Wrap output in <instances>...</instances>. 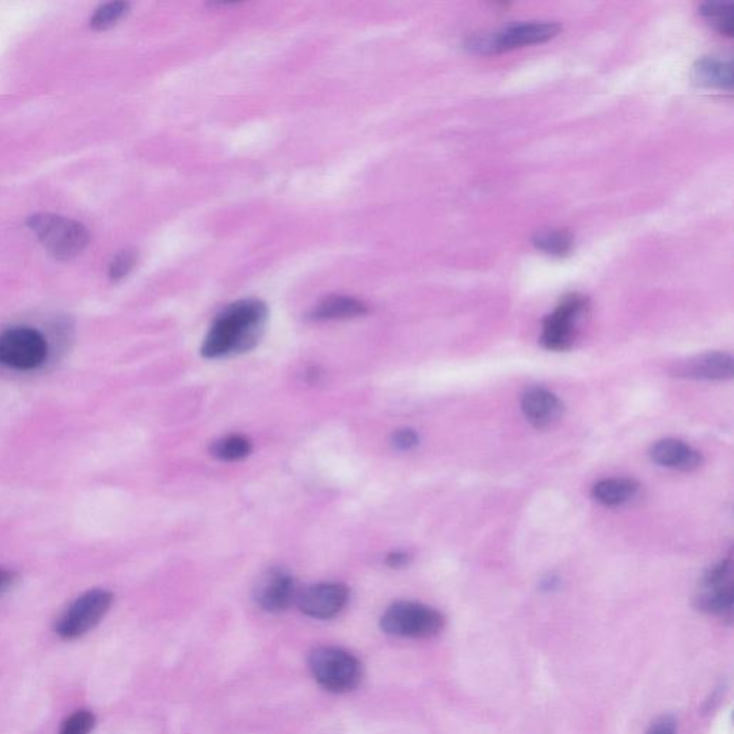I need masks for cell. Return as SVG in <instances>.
I'll use <instances>...</instances> for the list:
<instances>
[{"mask_svg": "<svg viewBox=\"0 0 734 734\" xmlns=\"http://www.w3.org/2000/svg\"><path fill=\"white\" fill-rule=\"evenodd\" d=\"M269 310L256 299L240 300L227 306L211 324L201 355L206 359L241 355L259 345Z\"/></svg>", "mask_w": 734, "mask_h": 734, "instance_id": "cell-1", "label": "cell"}, {"mask_svg": "<svg viewBox=\"0 0 734 734\" xmlns=\"http://www.w3.org/2000/svg\"><path fill=\"white\" fill-rule=\"evenodd\" d=\"M28 227L56 260L75 259L89 244L87 228L71 218L35 214L29 218Z\"/></svg>", "mask_w": 734, "mask_h": 734, "instance_id": "cell-3", "label": "cell"}, {"mask_svg": "<svg viewBox=\"0 0 734 734\" xmlns=\"http://www.w3.org/2000/svg\"><path fill=\"white\" fill-rule=\"evenodd\" d=\"M48 357L45 336L31 327H12L0 333V365L16 370H33Z\"/></svg>", "mask_w": 734, "mask_h": 734, "instance_id": "cell-8", "label": "cell"}, {"mask_svg": "<svg viewBox=\"0 0 734 734\" xmlns=\"http://www.w3.org/2000/svg\"><path fill=\"white\" fill-rule=\"evenodd\" d=\"M380 626L390 636L432 638L445 627V617L428 605L399 601L383 613Z\"/></svg>", "mask_w": 734, "mask_h": 734, "instance_id": "cell-5", "label": "cell"}, {"mask_svg": "<svg viewBox=\"0 0 734 734\" xmlns=\"http://www.w3.org/2000/svg\"><path fill=\"white\" fill-rule=\"evenodd\" d=\"M137 259V251L135 250L128 249L119 251L117 256L114 257V260L111 261V266H109V277H111V280L119 281L125 279L131 273V270L134 269L135 264H137Z\"/></svg>", "mask_w": 734, "mask_h": 734, "instance_id": "cell-22", "label": "cell"}, {"mask_svg": "<svg viewBox=\"0 0 734 734\" xmlns=\"http://www.w3.org/2000/svg\"><path fill=\"white\" fill-rule=\"evenodd\" d=\"M694 84L703 88L733 89V64L732 61L706 56L699 59L693 68Z\"/></svg>", "mask_w": 734, "mask_h": 734, "instance_id": "cell-15", "label": "cell"}, {"mask_svg": "<svg viewBox=\"0 0 734 734\" xmlns=\"http://www.w3.org/2000/svg\"><path fill=\"white\" fill-rule=\"evenodd\" d=\"M95 726L94 713L89 710H79L72 714L62 726L61 734H89Z\"/></svg>", "mask_w": 734, "mask_h": 734, "instance_id": "cell-23", "label": "cell"}, {"mask_svg": "<svg viewBox=\"0 0 734 734\" xmlns=\"http://www.w3.org/2000/svg\"><path fill=\"white\" fill-rule=\"evenodd\" d=\"M532 244L548 256L567 257L573 253L574 237L567 230H544L532 237Z\"/></svg>", "mask_w": 734, "mask_h": 734, "instance_id": "cell-19", "label": "cell"}, {"mask_svg": "<svg viewBox=\"0 0 734 734\" xmlns=\"http://www.w3.org/2000/svg\"><path fill=\"white\" fill-rule=\"evenodd\" d=\"M587 309L588 299L583 294L565 296L542 323L541 345L552 352L571 349L577 336V324Z\"/></svg>", "mask_w": 734, "mask_h": 734, "instance_id": "cell-7", "label": "cell"}, {"mask_svg": "<svg viewBox=\"0 0 734 734\" xmlns=\"http://www.w3.org/2000/svg\"><path fill=\"white\" fill-rule=\"evenodd\" d=\"M650 458L657 465L676 471L690 472L703 464L702 454L677 439H661L650 449Z\"/></svg>", "mask_w": 734, "mask_h": 734, "instance_id": "cell-14", "label": "cell"}, {"mask_svg": "<svg viewBox=\"0 0 734 734\" xmlns=\"http://www.w3.org/2000/svg\"><path fill=\"white\" fill-rule=\"evenodd\" d=\"M349 601V588L339 583H322L299 591L296 604L307 617L329 620L342 613Z\"/></svg>", "mask_w": 734, "mask_h": 734, "instance_id": "cell-10", "label": "cell"}, {"mask_svg": "<svg viewBox=\"0 0 734 734\" xmlns=\"http://www.w3.org/2000/svg\"><path fill=\"white\" fill-rule=\"evenodd\" d=\"M700 15L720 35L733 36L734 3L732 0H712V2L703 3L700 6Z\"/></svg>", "mask_w": 734, "mask_h": 734, "instance_id": "cell-18", "label": "cell"}, {"mask_svg": "<svg viewBox=\"0 0 734 734\" xmlns=\"http://www.w3.org/2000/svg\"><path fill=\"white\" fill-rule=\"evenodd\" d=\"M561 32L555 22H518L499 31L481 33L466 41V49L476 55H498L524 46L545 44Z\"/></svg>", "mask_w": 734, "mask_h": 734, "instance_id": "cell-2", "label": "cell"}, {"mask_svg": "<svg viewBox=\"0 0 734 734\" xmlns=\"http://www.w3.org/2000/svg\"><path fill=\"white\" fill-rule=\"evenodd\" d=\"M521 409L531 425L545 429L560 421L564 413V403L550 390L537 386L522 395Z\"/></svg>", "mask_w": 734, "mask_h": 734, "instance_id": "cell-13", "label": "cell"}, {"mask_svg": "<svg viewBox=\"0 0 734 734\" xmlns=\"http://www.w3.org/2000/svg\"><path fill=\"white\" fill-rule=\"evenodd\" d=\"M16 573L8 568L0 567V595L5 594L6 591L11 590L13 584L16 583Z\"/></svg>", "mask_w": 734, "mask_h": 734, "instance_id": "cell-26", "label": "cell"}, {"mask_svg": "<svg viewBox=\"0 0 734 734\" xmlns=\"http://www.w3.org/2000/svg\"><path fill=\"white\" fill-rule=\"evenodd\" d=\"M256 601L269 613H281L296 603L299 588L296 580L283 568H273L261 577L256 587Z\"/></svg>", "mask_w": 734, "mask_h": 734, "instance_id": "cell-11", "label": "cell"}, {"mask_svg": "<svg viewBox=\"0 0 734 734\" xmlns=\"http://www.w3.org/2000/svg\"><path fill=\"white\" fill-rule=\"evenodd\" d=\"M114 595L107 590L88 591L69 605L56 623V634L64 640H76L98 626L111 608Z\"/></svg>", "mask_w": 734, "mask_h": 734, "instance_id": "cell-6", "label": "cell"}, {"mask_svg": "<svg viewBox=\"0 0 734 734\" xmlns=\"http://www.w3.org/2000/svg\"><path fill=\"white\" fill-rule=\"evenodd\" d=\"M309 666L314 680L332 693H350L363 679L360 661L342 648H317L310 654Z\"/></svg>", "mask_w": 734, "mask_h": 734, "instance_id": "cell-4", "label": "cell"}, {"mask_svg": "<svg viewBox=\"0 0 734 734\" xmlns=\"http://www.w3.org/2000/svg\"><path fill=\"white\" fill-rule=\"evenodd\" d=\"M409 561H411V557H409L408 554H405V552H392V554H389L388 558H386V564L392 568L406 567V565L409 564Z\"/></svg>", "mask_w": 734, "mask_h": 734, "instance_id": "cell-27", "label": "cell"}, {"mask_svg": "<svg viewBox=\"0 0 734 734\" xmlns=\"http://www.w3.org/2000/svg\"><path fill=\"white\" fill-rule=\"evenodd\" d=\"M250 439L241 435H228L211 445V455L224 462L243 461L251 454Z\"/></svg>", "mask_w": 734, "mask_h": 734, "instance_id": "cell-20", "label": "cell"}, {"mask_svg": "<svg viewBox=\"0 0 734 734\" xmlns=\"http://www.w3.org/2000/svg\"><path fill=\"white\" fill-rule=\"evenodd\" d=\"M128 9H130V5L125 2H111L107 3V5L99 6L94 15H92L91 28H94L95 31H107V29H111L112 26L117 25L124 18Z\"/></svg>", "mask_w": 734, "mask_h": 734, "instance_id": "cell-21", "label": "cell"}, {"mask_svg": "<svg viewBox=\"0 0 734 734\" xmlns=\"http://www.w3.org/2000/svg\"><path fill=\"white\" fill-rule=\"evenodd\" d=\"M673 375L696 380L732 379L733 357L723 352L703 353L677 363Z\"/></svg>", "mask_w": 734, "mask_h": 734, "instance_id": "cell-12", "label": "cell"}, {"mask_svg": "<svg viewBox=\"0 0 734 734\" xmlns=\"http://www.w3.org/2000/svg\"><path fill=\"white\" fill-rule=\"evenodd\" d=\"M367 313V306L360 300L347 296H332L324 299L312 312L314 320L353 319Z\"/></svg>", "mask_w": 734, "mask_h": 734, "instance_id": "cell-17", "label": "cell"}, {"mask_svg": "<svg viewBox=\"0 0 734 734\" xmlns=\"http://www.w3.org/2000/svg\"><path fill=\"white\" fill-rule=\"evenodd\" d=\"M638 491H640V485L634 479L610 478L597 482L591 495L598 504L616 508L636 498Z\"/></svg>", "mask_w": 734, "mask_h": 734, "instance_id": "cell-16", "label": "cell"}, {"mask_svg": "<svg viewBox=\"0 0 734 734\" xmlns=\"http://www.w3.org/2000/svg\"><path fill=\"white\" fill-rule=\"evenodd\" d=\"M392 442L399 451H411L418 446L419 436L413 429H399L393 433Z\"/></svg>", "mask_w": 734, "mask_h": 734, "instance_id": "cell-24", "label": "cell"}, {"mask_svg": "<svg viewBox=\"0 0 734 734\" xmlns=\"http://www.w3.org/2000/svg\"><path fill=\"white\" fill-rule=\"evenodd\" d=\"M646 734H677V720L670 714H664L651 724Z\"/></svg>", "mask_w": 734, "mask_h": 734, "instance_id": "cell-25", "label": "cell"}, {"mask_svg": "<svg viewBox=\"0 0 734 734\" xmlns=\"http://www.w3.org/2000/svg\"><path fill=\"white\" fill-rule=\"evenodd\" d=\"M733 604V562L727 558L704 573L694 605L703 613L732 617Z\"/></svg>", "mask_w": 734, "mask_h": 734, "instance_id": "cell-9", "label": "cell"}]
</instances>
